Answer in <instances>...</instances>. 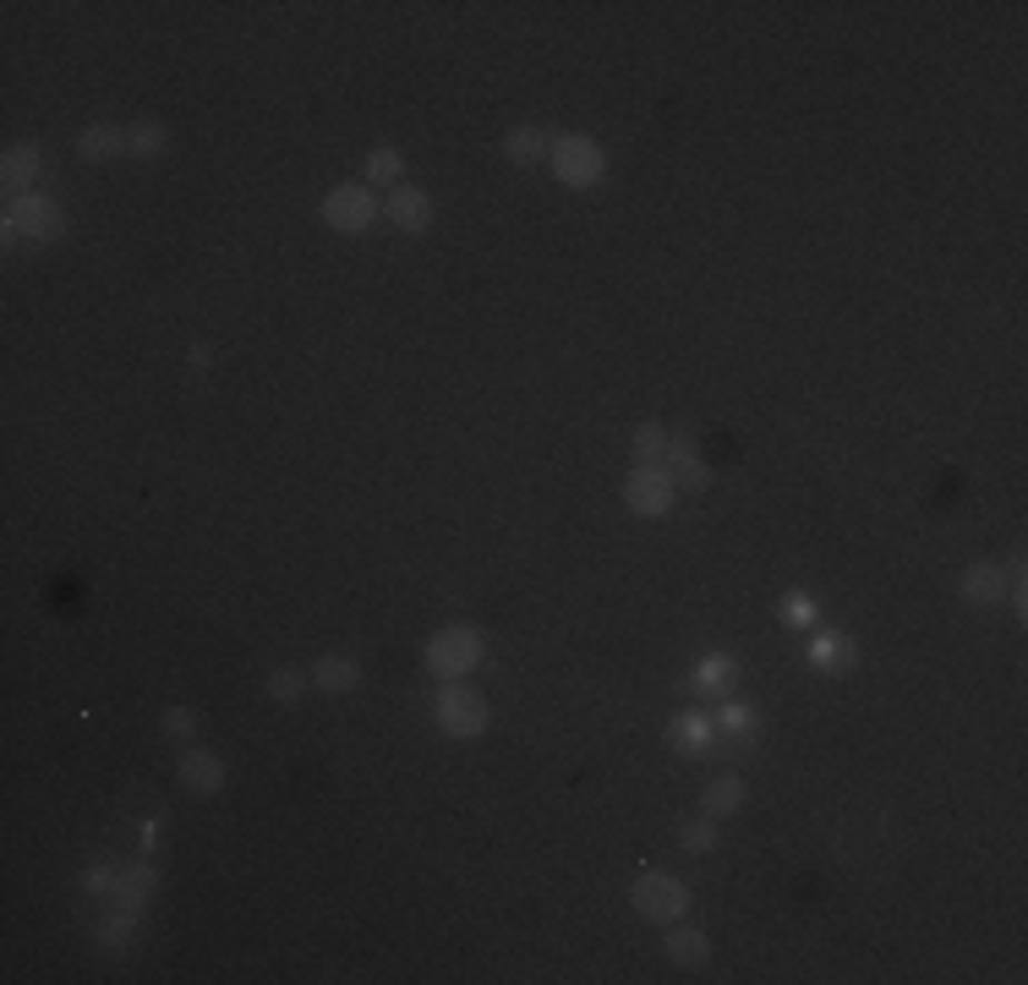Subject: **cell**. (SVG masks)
I'll list each match as a JSON object with an SVG mask.
<instances>
[{"mask_svg":"<svg viewBox=\"0 0 1028 985\" xmlns=\"http://www.w3.org/2000/svg\"><path fill=\"white\" fill-rule=\"evenodd\" d=\"M0 225H6V236H22V242H56L66 230V208L45 193H11Z\"/></svg>","mask_w":1028,"mask_h":985,"instance_id":"6da1fadb","label":"cell"},{"mask_svg":"<svg viewBox=\"0 0 1028 985\" xmlns=\"http://www.w3.org/2000/svg\"><path fill=\"white\" fill-rule=\"evenodd\" d=\"M547 165H553V176H559L564 187H596L602 170H607V154H602V142H591L585 131H564V137H553Z\"/></svg>","mask_w":1028,"mask_h":985,"instance_id":"7a4b0ae2","label":"cell"},{"mask_svg":"<svg viewBox=\"0 0 1028 985\" xmlns=\"http://www.w3.org/2000/svg\"><path fill=\"white\" fill-rule=\"evenodd\" d=\"M433 712H438V728H444L449 739H476V733L487 728V696H482L476 684H465V679H449V684L438 690Z\"/></svg>","mask_w":1028,"mask_h":985,"instance_id":"3957f363","label":"cell"},{"mask_svg":"<svg viewBox=\"0 0 1028 985\" xmlns=\"http://www.w3.org/2000/svg\"><path fill=\"white\" fill-rule=\"evenodd\" d=\"M630 904L641 919H656V925H673V919L690 915V887L668 870H645L641 881L630 887Z\"/></svg>","mask_w":1028,"mask_h":985,"instance_id":"277c9868","label":"cell"},{"mask_svg":"<svg viewBox=\"0 0 1028 985\" xmlns=\"http://www.w3.org/2000/svg\"><path fill=\"white\" fill-rule=\"evenodd\" d=\"M482 662V636L476 630H465V624H449V630H438L433 641H427V673L433 679H465L471 668Z\"/></svg>","mask_w":1028,"mask_h":985,"instance_id":"5b68a950","label":"cell"},{"mask_svg":"<svg viewBox=\"0 0 1028 985\" xmlns=\"http://www.w3.org/2000/svg\"><path fill=\"white\" fill-rule=\"evenodd\" d=\"M323 219H328L339 236H362V230H373V219H378V197H373V187L345 181V187H334V193L323 197Z\"/></svg>","mask_w":1028,"mask_h":985,"instance_id":"8992f818","label":"cell"},{"mask_svg":"<svg viewBox=\"0 0 1028 985\" xmlns=\"http://www.w3.org/2000/svg\"><path fill=\"white\" fill-rule=\"evenodd\" d=\"M673 499H679V487H673V476H668L662 465H635L630 482H624V504H630L635 515H651V521L668 515Z\"/></svg>","mask_w":1028,"mask_h":985,"instance_id":"52a82bcc","label":"cell"},{"mask_svg":"<svg viewBox=\"0 0 1028 985\" xmlns=\"http://www.w3.org/2000/svg\"><path fill=\"white\" fill-rule=\"evenodd\" d=\"M1007 591H1012L1007 570H1001V564H990V559L968 564L963 575H958V597H963V602H973V608H996Z\"/></svg>","mask_w":1028,"mask_h":985,"instance_id":"ba28073f","label":"cell"},{"mask_svg":"<svg viewBox=\"0 0 1028 985\" xmlns=\"http://www.w3.org/2000/svg\"><path fill=\"white\" fill-rule=\"evenodd\" d=\"M384 208H388V219H394V230H405V236H422L433 225V197L416 193V187H394Z\"/></svg>","mask_w":1028,"mask_h":985,"instance_id":"9c48e42d","label":"cell"},{"mask_svg":"<svg viewBox=\"0 0 1028 985\" xmlns=\"http://www.w3.org/2000/svg\"><path fill=\"white\" fill-rule=\"evenodd\" d=\"M711 739H716V722H711L706 712H679V718L668 722V745H673L679 756H706Z\"/></svg>","mask_w":1028,"mask_h":985,"instance_id":"30bf717a","label":"cell"},{"mask_svg":"<svg viewBox=\"0 0 1028 985\" xmlns=\"http://www.w3.org/2000/svg\"><path fill=\"white\" fill-rule=\"evenodd\" d=\"M662 460H668L662 471L673 476V487H690V493H701V487H711V465H706L701 455H695V444H679V439H673V444H668V455H662Z\"/></svg>","mask_w":1028,"mask_h":985,"instance_id":"8fae6325","label":"cell"},{"mask_svg":"<svg viewBox=\"0 0 1028 985\" xmlns=\"http://www.w3.org/2000/svg\"><path fill=\"white\" fill-rule=\"evenodd\" d=\"M181 788H192V794H219L225 788V761L214 756V750H187L181 756Z\"/></svg>","mask_w":1028,"mask_h":985,"instance_id":"7c38bea8","label":"cell"},{"mask_svg":"<svg viewBox=\"0 0 1028 985\" xmlns=\"http://www.w3.org/2000/svg\"><path fill=\"white\" fill-rule=\"evenodd\" d=\"M668 958H673L679 969H706L711 964L706 930H695V925H679V919H673V930H668Z\"/></svg>","mask_w":1028,"mask_h":985,"instance_id":"4fadbf2b","label":"cell"},{"mask_svg":"<svg viewBox=\"0 0 1028 985\" xmlns=\"http://www.w3.org/2000/svg\"><path fill=\"white\" fill-rule=\"evenodd\" d=\"M690 684H695V690H706V696H728V690L739 684V662H733L728 652H706L701 662H695Z\"/></svg>","mask_w":1028,"mask_h":985,"instance_id":"5bb4252c","label":"cell"},{"mask_svg":"<svg viewBox=\"0 0 1028 985\" xmlns=\"http://www.w3.org/2000/svg\"><path fill=\"white\" fill-rule=\"evenodd\" d=\"M33 176H39V148H33V142H11L6 159H0V181H6L11 193H28Z\"/></svg>","mask_w":1028,"mask_h":985,"instance_id":"9a60e30c","label":"cell"},{"mask_svg":"<svg viewBox=\"0 0 1028 985\" xmlns=\"http://www.w3.org/2000/svg\"><path fill=\"white\" fill-rule=\"evenodd\" d=\"M853 657H859L853 636H832V630H821V636H816V647H810V662H816L821 673H848V668H853Z\"/></svg>","mask_w":1028,"mask_h":985,"instance_id":"2e32d148","label":"cell"},{"mask_svg":"<svg viewBox=\"0 0 1028 985\" xmlns=\"http://www.w3.org/2000/svg\"><path fill=\"white\" fill-rule=\"evenodd\" d=\"M313 684L318 690H328V696H345V690H356L362 684V662L356 657H323L318 668H313Z\"/></svg>","mask_w":1028,"mask_h":985,"instance_id":"e0dca14e","label":"cell"},{"mask_svg":"<svg viewBox=\"0 0 1028 985\" xmlns=\"http://www.w3.org/2000/svg\"><path fill=\"white\" fill-rule=\"evenodd\" d=\"M77 154H82V159H93V165L121 159V154H127V131L121 127H82L77 131Z\"/></svg>","mask_w":1028,"mask_h":985,"instance_id":"ac0fdd59","label":"cell"},{"mask_svg":"<svg viewBox=\"0 0 1028 985\" xmlns=\"http://www.w3.org/2000/svg\"><path fill=\"white\" fill-rule=\"evenodd\" d=\"M744 778H733V772H722V778H711L706 784V794H701V805H706V816H733V810H744Z\"/></svg>","mask_w":1028,"mask_h":985,"instance_id":"d6986e66","label":"cell"},{"mask_svg":"<svg viewBox=\"0 0 1028 985\" xmlns=\"http://www.w3.org/2000/svg\"><path fill=\"white\" fill-rule=\"evenodd\" d=\"M504 154H510L514 165H542V159L553 154V137L542 127H514L510 137H504Z\"/></svg>","mask_w":1028,"mask_h":985,"instance_id":"ffe728a7","label":"cell"},{"mask_svg":"<svg viewBox=\"0 0 1028 985\" xmlns=\"http://www.w3.org/2000/svg\"><path fill=\"white\" fill-rule=\"evenodd\" d=\"M170 148V131L159 127V121H137V127H127V154L131 159H159Z\"/></svg>","mask_w":1028,"mask_h":985,"instance_id":"44dd1931","label":"cell"},{"mask_svg":"<svg viewBox=\"0 0 1028 985\" xmlns=\"http://www.w3.org/2000/svg\"><path fill=\"white\" fill-rule=\"evenodd\" d=\"M668 444H673V439H668V427H662V422H641V427L630 433V450H635L641 465H662Z\"/></svg>","mask_w":1028,"mask_h":985,"instance_id":"7402d4cb","label":"cell"},{"mask_svg":"<svg viewBox=\"0 0 1028 985\" xmlns=\"http://www.w3.org/2000/svg\"><path fill=\"white\" fill-rule=\"evenodd\" d=\"M716 728H722V733H733V739H755V733H761V718H755V707L722 701V707H716Z\"/></svg>","mask_w":1028,"mask_h":985,"instance_id":"603a6c76","label":"cell"},{"mask_svg":"<svg viewBox=\"0 0 1028 985\" xmlns=\"http://www.w3.org/2000/svg\"><path fill=\"white\" fill-rule=\"evenodd\" d=\"M399 176H405V159H399L394 148H373V154H367V181H373V187H394Z\"/></svg>","mask_w":1028,"mask_h":985,"instance_id":"cb8c5ba5","label":"cell"},{"mask_svg":"<svg viewBox=\"0 0 1028 985\" xmlns=\"http://www.w3.org/2000/svg\"><path fill=\"white\" fill-rule=\"evenodd\" d=\"M679 849H690V854H711V849H716V816L684 821V827H679Z\"/></svg>","mask_w":1028,"mask_h":985,"instance_id":"d4e9b609","label":"cell"},{"mask_svg":"<svg viewBox=\"0 0 1028 985\" xmlns=\"http://www.w3.org/2000/svg\"><path fill=\"white\" fill-rule=\"evenodd\" d=\"M302 690H307V679H302L296 668H279V673H268V701L290 707V701H302Z\"/></svg>","mask_w":1028,"mask_h":985,"instance_id":"484cf974","label":"cell"},{"mask_svg":"<svg viewBox=\"0 0 1028 985\" xmlns=\"http://www.w3.org/2000/svg\"><path fill=\"white\" fill-rule=\"evenodd\" d=\"M121 887H131V893H154V887H159V870H154L148 859H137V865H121Z\"/></svg>","mask_w":1028,"mask_h":985,"instance_id":"4316f807","label":"cell"},{"mask_svg":"<svg viewBox=\"0 0 1028 985\" xmlns=\"http://www.w3.org/2000/svg\"><path fill=\"white\" fill-rule=\"evenodd\" d=\"M131 925H137V915H127V909H121V915H110L105 925H99V942H105V947H127Z\"/></svg>","mask_w":1028,"mask_h":985,"instance_id":"83f0119b","label":"cell"},{"mask_svg":"<svg viewBox=\"0 0 1028 985\" xmlns=\"http://www.w3.org/2000/svg\"><path fill=\"white\" fill-rule=\"evenodd\" d=\"M82 887H88L93 898H105V893H116V887H121V870H116V865H93V870L82 876Z\"/></svg>","mask_w":1028,"mask_h":985,"instance_id":"f1b7e54d","label":"cell"},{"mask_svg":"<svg viewBox=\"0 0 1028 985\" xmlns=\"http://www.w3.org/2000/svg\"><path fill=\"white\" fill-rule=\"evenodd\" d=\"M782 619H788V624H816V602H810V597H799V591H793V597H788V602H782Z\"/></svg>","mask_w":1028,"mask_h":985,"instance_id":"f546056e","label":"cell"},{"mask_svg":"<svg viewBox=\"0 0 1028 985\" xmlns=\"http://www.w3.org/2000/svg\"><path fill=\"white\" fill-rule=\"evenodd\" d=\"M192 728H197V718L187 707H170V712H165V733H170V739H192Z\"/></svg>","mask_w":1028,"mask_h":985,"instance_id":"4dcf8cb0","label":"cell"}]
</instances>
